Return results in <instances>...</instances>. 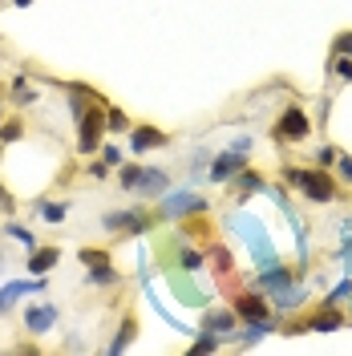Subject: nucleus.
Instances as JSON below:
<instances>
[{
    "label": "nucleus",
    "instance_id": "nucleus-31",
    "mask_svg": "<svg viewBox=\"0 0 352 356\" xmlns=\"http://www.w3.org/2000/svg\"><path fill=\"white\" fill-rule=\"evenodd\" d=\"M336 53H340V57H352V29H344V33L336 37Z\"/></svg>",
    "mask_w": 352,
    "mask_h": 356
},
{
    "label": "nucleus",
    "instance_id": "nucleus-36",
    "mask_svg": "<svg viewBox=\"0 0 352 356\" xmlns=\"http://www.w3.org/2000/svg\"><path fill=\"white\" fill-rule=\"evenodd\" d=\"M0 211H13V199H8V191H4V182H0Z\"/></svg>",
    "mask_w": 352,
    "mask_h": 356
},
{
    "label": "nucleus",
    "instance_id": "nucleus-33",
    "mask_svg": "<svg viewBox=\"0 0 352 356\" xmlns=\"http://www.w3.org/2000/svg\"><path fill=\"white\" fill-rule=\"evenodd\" d=\"M102 158H106L110 166H118V162H122V150H118V146H102Z\"/></svg>",
    "mask_w": 352,
    "mask_h": 356
},
{
    "label": "nucleus",
    "instance_id": "nucleus-16",
    "mask_svg": "<svg viewBox=\"0 0 352 356\" xmlns=\"http://www.w3.org/2000/svg\"><path fill=\"white\" fill-rule=\"evenodd\" d=\"M166 186H170V178L162 175V170H154V166H146V170H142V182H138V191H142V195H162Z\"/></svg>",
    "mask_w": 352,
    "mask_h": 356
},
{
    "label": "nucleus",
    "instance_id": "nucleus-22",
    "mask_svg": "<svg viewBox=\"0 0 352 356\" xmlns=\"http://www.w3.org/2000/svg\"><path fill=\"white\" fill-rule=\"evenodd\" d=\"M4 231H8V235H13V239H17V243H24V247H29V251H33V247H37V235H33V231H29V227H21V222H8V227H4Z\"/></svg>",
    "mask_w": 352,
    "mask_h": 356
},
{
    "label": "nucleus",
    "instance_id": "nucleus-30",
    "mask_svg": "<svg viewBox=\"0 0 352 356\" xmlns=\"http://www.w3.org/2000/svg\"><path fill=\"white\" fill-rule=\"evenodd\" d=\"M332 69H336V77H344V81H352V57H340V53H336V61H332Z\"/></svg>",
    "mask_w": 352,
    "mask_h": 356
},
{
    "label": "nucleus",
    "instance_id": "nucleus-12",
    "mask_svg": "<svg viewBox=\"0 0 352 356\" xmlns=\"http://www.w3.org/2000/svg\"><path fill=\"white\" fill-rule=\"evenodd\" d=\"M235 324H239V312L235 308H211L202 316V328H211V332H219V336H231Z\"/></svg>",
    "mask_w": 352,
    "mask_h": 356
},
{
    "label": "nucleus",
    "instance_id": "nucleus-19",
    "mask_svg": "<svg viewBox=\"0 0 352 356\" xmlns=\"http://www.w3.org/2000/svg\"><path fill=\"white\" fill-rule=\"evenodd\" d=\"M89 271V284H97V288H113V284H122V275L113 271L110 264H102V267H86Z\"/></svg>",
    "mask_w": 352,
    "mask_h": 356
},
{
    "label": "nucleus",
    "instance_id": "nucleus-24",
    "mask_svg": "<svg viewBox=\"0 0 352 356\" xmlns=\"http://www.w3.org/2000/svg\"><path fill=\"white\" fill-rule=\"evenodd\" d=\"M65 215H69L65 202H41V219H45V222H61Z\"/></svg>",
    "mask_w": 352,
    "mask_h": 356
},
{
    "label": "nucleus",
    "instance_id": "nucleus-17",
    "mask_svg": "<svg viewBox=\"0 0 352 356\" xmlns=\"http://www.w3.org/2000/svg\"><path fill=\"white\" fill-rule=\"evenodd\" d=\"M134 336H138V320H134V316H126V320H122V332L113 336L110 353H113V356H118V353H126V348L134 344Z\"/></svg>",
    "mask_w": 352,
    "mask_h": 356
},
{
    "label": "nucleus",
    "instance_id": "nucleus-28",
    "mask_svg": "<svg viewBox=\"0 0 352 356\" xmlns=\"http://www.w3.org/2000/svg\"><path fill=\"white\" fill-rule=\"evenodd\" d=\"M178 267H182V271H198V267H202V255H198V251H191V247H182Z\"/></svg>",
    "mask_w": 352,
    "mask_h": 356
},
{
    "label": "nucleus",
    "instance_id": "nucleus-37",
    "mask_svg": "<svg viewBox=\"0 0 352 356\" xmlns=\"http://www.w3.org/2000/svg\"><path fill=\"white\" fill-rule=\"evenodd\" d=\"M13 4H17V8H29V4H33V0H13Z\"/></svg>",
    "mask_w": 352,
    "mask_h": 356
},
{
    "label": "nucleus",
    "instance_id": "nucleus-11",
    "mask_svg": "<svg viewBox=\"0 0 352 356\" xmlns=\"http://www.w3.org/2000/svg\"><path fill=\"white\" fill-rule=\"evenodd\" d=\"M61 264V247H33L29 251V275H49Z\"/></svg>",
    "mask_w": 352,
    "mask_h": 356
},
{
    "label": "nucleus",
    "instance_id": "nucleus-21",
    "mask_svg": "<svg viewBox=\"0 0 352 356\" xmlns=\"http://www.w3.org/2000/svg\"><path fill=\"white\" fill-rule=\"evenodd\" d=\"M13 97H17V106H33L37 102V89L29 86V77H17L13 81Z\"/></svg>",
    "mask_w": 352,
    "mask_h": 356
},
{
    "label": "nucleus",
    "instance_id": "nucleus-9",
    "mask_svg": "<svg viewBox=\"0 0 352 356\" xmlns=\"http://www.w3.org/2000/svg\"><path fill=\"white\" fill-rule=\"evenodd\" d=\"M231 308L239 312V320H247V324H255V320H271V308H267L264 296H235Z\"/></svg>",
    "mask_w": 352,
    "mask_h": 356
},
{
    "label": "nucleus",
    "instance_id": "nucleus-18",
    "mask_svg": "<svg viewBox=\"0 0 352 356\" xmlns=\"http://www.w3.org/2000/svg\"><path fill=\"white\" fill-rule=\"evenodd\" d=\"M304 300H308V291H304V288H291V284L275 291V308H284V312H287V308H300Z\"/></svg>",
    "mask_w": 352,
    "mask_h": 356
},
{
    "label": "nucleus",
    "instance_id": "nucleus-38",
    "mask_svg": "<svg viewBox=\"0 0 352 356\" xmlns=\"http://www.w3.org/2000/svg\"><path fill=\"white\" fill-rule=\"evenodd\" d=\"M0 267H4V259H0Z\"/></svg>",
    "mask_w": 352,
    "mask_h": 356
},
{
    "label": "nucleus",
    "instance_id": "nucleus-26",
    "mask_svg": "<svg viewBox=\"0 0 352 356\" xmlns=\"http://www.w3.org/2000/svg\"><path fill=\"white\" fill-rule=\"evenodd\" d=\"M106 130H110V134H122V130H130V118H126L122 110H110V113H106Z\"/></svg>",
    "mask_w": 352,
    "mask_h": 356
},
{
    "label": "nucleus",
    "instance_id": "nucleus-7",
    "mask_svg": "<svg viewBox=\"0 0 352 356\" xmlns=\"http://www.w3.org/2000/svg\"><path fill=\"white\" fill-rule=\"evenodd\" d=\"M207 211V199H198V195H191V191H178V195H170V199L162 202V215H202Z\"/></svg>",
    "mask_w": 352,
    "mask_h": 356
},
{
    "label": "nucleus",
    "instance_id": "nucleus-14",
    "mask_svg": "<svg viewBox=\"0 0 352 356\" xmlns=\"http://www.w3.org/2000/svg\"><path fill=\"white\" fill-rule=\"evenodd\" d=\"M231 182H235V195H239V199L267 191V182H264V175H259V170H239V175L231 178Z\"/></svg>",
    "mask_w": 352,
    "mask_h": 356
},
{
    "label": "nucleus",
    "instance_id": "nucleus-1",
    "mask_svg": "<svg viewBox=\"0 0 352 356\" xmlns=\"http://www.w3.org/2000/svg\"><path fill=\"white\" fill-rule=\"evenodd\" d=\"M284 182L291 186H300V195L312 202H336L340 199V191H336V182L324 166H312V170H300V166H284Z\"/></svg>",
    "mask_w": 352,
    "mask_h": 356
},
{
    "label": "nucleus",
    "instance_id": "nucleus-10",
    "mask_svg": "<svg viewBox=\"0 0 352 356\" xmlns=\"http://www.w3.org/2000/svg\"><path fill=\"white\" fill-rule=\"evenodd\" d=\"M53 324H57V308H53V304H37V308L24 312V328L33 336H45Z\"/></svg>",
    "mask_w": 352,
    "mask_h": 356
},
{
    "label": "nucleus",
    "instance_id": "nucleus-34",
    "mask_svg": "<svg viewBox=\"0 0 352 356\" xmlns=\"http://www.w3.org/2000/svg\"><path fill=\"white\" fill-rule=\"evenodd\" d=\"M336 162H340V175L352 182V158H349V154H336Z\"/></svg>",
    "mask_w": 352,
    "mask_h": 356
},
{
    "label": "nucleus",
    "instance_id": "nucleus-2",
    "mask_svg": "<svg viewBox=\"0 0 352 356\" xmlns=\"http://www.w3.org/2000/svg\"><path fill=\"white\" fill-rule=\"evenodd\" d=\"M235 227H239V235L247 239V247H251V255H255V267H259V271H267V267L280 264V255H275V247H271V239H267L264 222L255 219V215H235Z\"/></svg>",
    "mask_w": 352,
    "mask_h": 356
},
{
    "label": "nucleus",
    "instance_id": "nucleus-4",
    "mask_svg": "<svg viewBox=\"0 0 352 356\" xmlns=\"http://www.w3.org/2000/svg\"><path fill=\"white\" fill-rule=\"evenodd\" d=\"M275 138L280 142H304L312 134V122H308V113L300 110V106H287L284 113H280V122H275Z\"/></svg>",
    "mask_w": 352,
    "mask_h": 356
},
{
    "label": "nucleus",
    "instance_id": "nucleus-23",
    "mask_svg": "<svg viewBox=\"0 0 352 356\" xmlns=\"http://www.w3.org/2000/svg\"><path fill=\"white\" fill-rule=\"evenodd\" d=\"M211 264L219 267V275H227V271L235 267V264H231V251H227L223 243H215V247H211Z\"/></svg>",
    "mask_w": 352,
    "mask_h": 356
},
{
    "label": "nucleus",
    "instance_id": "nucleus-3",
    "mask_svg": "<svg viewBox=\"0 0 352 356\" xmlns=\"http://www.w3.org/2000/svg\"><path fill=\"white\" fill-rule=\"evenodd\" d=\"M106 102H93L86 113H81V130H77V150L81 154H93L97 146H102V138H106V113H102Z\"/></svg>",
    "mask_w": 352,
    "mask_h": 356
},
{
    "label": "nucleus",
    "instance_id": "nucleus-8",
    "mask_svg": "<svg viewBox=\"0 0 352 356\" xmlns=\"http://www.w3.org/2000/svg\"><path fill=\"white\" fill-rule=\"evenodd\" d=\"M166 142H170V134H162L158 126H134V134H130V150L134 154L158 150V146H166Z\"/></svg>",
    "mask_w": 352,
    "mask_h": 356
},
{
    "label": "nucleus",
    "instance_id": "nucleus-35",
    "mask_svg": "<svg viewBox=\"0 0 352 356\" xmlns=\"http://www.w3.org/2000/svg\"><path fill=\"white\" fill-rule=\"evenodd\" d=\"M89 175H93V178H106V175H110V162H93V166H89Z\"/></svg>",
    "mask_w": 352,
    "mask_h": 356
},
{
    "label": "nucleus",
    "instance_id": "nucleus-20",
    "mask_svg": "<svg viewBox=\"0 0 352 356\" xmlns=\"http://www.w3.org/2000/svg\"><path fill=\"white\" fill-rule=\"evenodd\" d=\"M219 344H223V336H219V332H211V328H198L195 344H191V353H215Z\"/></svg>",
    "mask_w": 352,
    "mask_h": 356
},
{
    "label": "nucleus",
    "instance_id": "nucleus-15",
    "mask_svg": "<svg viewBox=\"0 0 352 356\" xmlns=\"http://www.w3.org/2000/svg\"><path fill=\"white\" fill-rule=\"evenodd\" d=\"M259 288H267V291H280V288H287L291 284V271H287L284 264H275V267H267V271H259V280H255Z\"/></svg>",
    "mask_w": 352,
    "mask_h": 356
},
{
    "label": "nucleus",
    "instance_id": "nucleus-39",
    "mask_svg": "<svg viewBox=\"0 0 352 356\" xmlns=\"http://www.w3.org/2000/svg\"><path fill=\"white\" fill-rule=\"evenodd\" d=\"M0 118H4V113H0Z\"/></svg>",
    "mask_w": 352,
    "mask_h": 356
},
{
    "label": "nucleus",
    "instance_id": "nucleus-29",
    "mask_svg": "<svg viewBox=\"0 0 352 356\" xmlns=\"http://www.w3.org/2000/svg\"><path fill=\"white\" fill-rule=\"evenodd\" d=\"M24 126L21 122H0V142H21Z\"/></svg>",
    "mask_w": 352,
    "mask_h": 356
},
{
    "label": "nucleus",
    "instance_id": "nucleus-27",
    "mask_svg": "<svg viewBox=\"0 0 352 356\" xmlns=\"http://www.w3.org/2000/svg\"><path fill=\"white\" fill-rule=\"evenodd\" d=\"M142 170H146V166H126V170H122V191H138Z\"/></svg>",
    "mask_w": 352,
    "mask_h": 356
},
{
    "label": "nucleus",
    "instance_id": "nucleus-25",
    "mask_svg": "<svg viewBox=\"0 0 352 356\" xmlns=\"http://www.w3.org/2000/svg\"><path fill=\"white\" fill-rule=\"evenodd\" d=\"M81 264H86V267L110 264V251H102V247H97V251H93V247H81Z\"/></svg>",
    "mask_w": 352,
    "mask_h": 356
},
{
    "label": "nucleus",
    "instance_id": "nucleus-13",
    "mask_svg": "<svg viewBox=\"0 0 352 356\" xmlns=\"http://www.w3.org/2000/svg\"><path fill=\"white\" fill-rule=\"evenodd\" d=\"M304 328H312V332H336V328H344V316H340V312H336V304H332V308L316 312Z\"/></svg>",
    "mask_w": 352,
    "mask_h": 356
},
{
    "label": "nucleus",
    "instance_id": "nucleus-6",
    "mask_svg": "<svg viewBox=\"0 0 352 356\" xmlns=\"http://www.w3.org/2000/svg\"><path fill=\"white\" fill-rule=\"evenodd\" d=\"M239 170H247V154H239V150H223V154H215L207 178H211V182H231Z\"/></svg>",
    "mask_w": 352,
    "mask_h": 356
},
{
    "label": "nucleus",
    "instance_id": "nucleus-32",
    "mask_svg": "<svg viewBox=\"0 0 352 356\" xmlns=\"http://www.w3.org/2000/svg\"><path fill=\"white\" fill-rule=\"evenodd\" d=\"M328 162H336V150L332 146H320L316 150V166H328Z\"/></svg>",
    "mask_w": 352,
    "mask_h": 356
},
{
    "label": "nucleus",
    "instance_id": "nucleus-5",
    "mask_svg": "<svg viewBox=\"0 0 352 356\" xmlns=\"http://www.w3.org/2000/svg\"><path fill=\"white\" fill-rule=\"evenodd\" d=\"M106 231H122V235H146L150 231V215H142V211H110L106 219H102Z\"/></svg>",
    "mask_w": 352,
    "mask_h": 356
}]
</instances>
